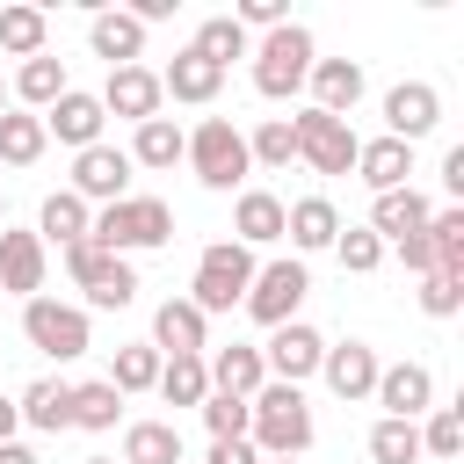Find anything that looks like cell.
Segmentation results:
<instances>
[{"mask_svg": "<svg viewBox=\"0 0 464 464\" xmlns=\"http://www.w3.org/2000/svg\"><path fill=\"white\" fill-rule=\"evenodd\" d=\"M254 420H246V442H254V457H304L312 450V406H304V392L297 384H261L254 399Z\"/></svg>", "mask_w": 464, "mask_h": 464, "instance_id": "obj_1", "label": "cell"}, {"mask_svg": "<svg viewBox=\"0 0 464 464\" xmlns=\"http://www.w3.org/2000/svg\"><path fill=\"white\" fill-rule=\"evenodd\" d=\"M181 160L196 167V181H203L210 196H232V188H246V174H254V160H246V130H239L232 116H203V123L188 130Z\"/></svg>", "mask_w": 464, "mask_h": 464, "instance_id": "obj_2", "label": "cell"}, {"mask_svg": "<svg viewBox=\"0 0 464 464\" xmlns=\"http://www.w3.org/2000/svg\"><path fill=\"white\" fill-rule=\"evenodd\" d=\"M87 239L102 246V254H152V246H167L174 239V210L160 203V196H123V203H109V210H94V225H87Z\"/></svg>", "mask_w": 464, "mask_h": 464, "instance_id": "obj_3", "label": "cell"}, {"mask_svg": "<svg viewBox=\"0 0 464 464\" xmlns=\"http://www.w3.org/2000/svg\"><path fill=\"white\" fill-rule=\"evenodd\" d=\"M312 58H319V44H312V29H304V22H283V29H268V36L254 44V94H268V102H290V94H304V72H312Z\"/></svg>", "mask_w": 464, "mask_h": 464, "instance_id": "obj_4", "label": "cell"}, {"mask_svg": "<svg viewBox=\"0 0 464 464\" xmlns=\"http://www.w3.org/2000/svg\"><path fill=\"white\" fill-rule=\"evenodd\" d=\"M254 254L239 246V239H210L203 254H196V276H188V304L203 312V319H218V312H232L239 297H246V283H254Z\"/></svg>", "mask_w": 464, "mask_h": 464, "instance_id": "obj_5", "label": "cell"}, {"mask_svg": "<svg viewBox=\"0 0 464 464\" xmlns=\"http://www.w3.org/2000/svg\"><path fill=\"white\" fill-rule=\"evenodd\" d=\"M304 290H312V268L297 261V254H276V261H261L254 268V283H246V297H239V312L254 319V326H290L297 319V304H304Z\"/></svg>", "mask_w": 464, "mask_h": 464, "instance_id": "obj_6", "label": "cell"}, {"mask_svg": "<svg viewBox=\"0 0 464 464\" xmlns=\"http://www.w3.org/2000/svg\"><path fill=\"white\" fill-rule=\"evenodd\" d=\"M22 334H29V348H44L51 362H80V355L94 348L87 304H65V297H29V304H22Z\"/></svg>", "mask_w": 464, "mask_h": 464, "instance_id": "obj_7", "label": "cell"}, {"mask_svg": "<svg viewBox=\"0 0 464 464\" xmlns=\"http://www.w3.org/2000/svg\"><path fill=\"white\" fill-rule=\"evenodd\" d=\"M65 276L87 290V304H94V312H123V304L138 297V268H130V261H116V254H102L94 239L65 246Z\"/></svg>", "mask_w": 464, "mask_h": 464, "instance_id": "obj_8", "label": "cell"}, {"mask_svg": "<svg viewBox=\"0 0 464 464\" xmlns=\"http://www.w3.org/2000/svg\"><path fill=\"white\" fill-rule=\"evenodd\" d=\"M290 138H297V160L312 167V174H355V130L341 123V116H319V109H297L290 116Z\"/></svg>", "mask_w": 464, "mask_h": 464, "instance_id": "obj_9", "label": "cell"}, {"mask_svg": "<svg viewBox=\"0 0 464 464\" xmlns=\"http://www.w3.org/2000/svg\"><path fill=\"white\" fill-rule=\"evenodd\" d=\"M130 174H138V167H130V152H123V145H109V138H102V145H87V152H72V196H80L87 210H94V203H102V210H109V203H123V196H130Z\"/></svg>", "mask_w": 464, "mask_h": 464, "instance_id": "obj_10", "label": "cell"}, {"mask_svg": "<svg viewBox=\"0 0 464 464\" xmlns=\"http://www.w3.org/2000/svg\"><path fill=\"white\" fill-rule=\"evenodd\" d=\"M319 355H326V334H312L304 319H290V326L268 334L261 370H268V384H297L304 392V377H319Z\"/></svg>", "mask_w": 464, "mask_h": 464, "instance_id": "obj_11", "label": "cell"}, {"mask_svg": "<svg viewBox=\"0 0 464 464\" xmlns=\"http://www.w3.org/2000/svg\"><path fill=\"white\" fill-rule=\"evenodd\" d=\"M94 102H102V116H123L130 130H138V123H152V116L167 109V94H160V72H152V65H116V72L102 80V94H94Z\"/></svg>", "mask_w": 464, "mask_h": 464, "instance_id": "obj_12", "label": "cell"}, {"mask_svg": "<svg viewBox=\"0 0 464 464\" xmlns=\"http://www.w3.org/2000/svg\"><path fill=\"white\" fill-rule=\"evenodd\" d=\"M435 123H442V94H435L428 80H399V87L384 94V138H399V145H420Z\"/></svg>", "mask_w": 464, "mask_h": 464, "instance_id": "obj_13", "label": "cell"}, {"mask_svg": "<svg viewBox=\"0 0 464 464\" xmlns=\"http://www.w3.org/2000/svg\"><path fill=\"white\" fill-rule=\"evenodd\" d=\"M377 370H384V362H377V348H370V341H326V355H319L326 392H334V399H348V406L377 392Z\"/></svg>", "mask_w": 464, "mask_h": 464, "instance_id": "obj_14", "label": "cell"}, {"mask_svg": "<svg viewBox=\"0 0 464 464\" xmlns=\"http://www.w3.org/2000/svg\"><path fill=\"white\" fill-rule=\"evenodd\" d=\"M370 399L384 406V420H420V413L435 406V370H428V362H384Z\"/></svg>", "mask_w": 464, "mask_h": 464, "instance_id": "obj_15", "label": "cell"}, {"mask_svg": "<svg viewBox=\"0 0 464 464\" xmlns=\"http://www.w3.org/2000/svg\"><path fill=\"white\" fill-rule=\"evenodd\" d=\"M304 87H312V102H304V109H319V116H341V123H348L370 80H362V65H355V58H312Z\"/></svg>", "mask_w": 464, "mask_h": 464, "instance_id": "obj_16", "label": "cell"}, {"mask_svg": "<svg viewBox=\"0 0 464 464\" xmlns=\"http://www.w3.org/2000/svg\"><path fill=\"white\" fill-rule=\"evenodd\" d=\"M44 268H51V246L36 239V232H7L0 225V290L7 297H44Z\"/></svg>", "mask_w": 464, "mask_h": 464, "instance_id": "obj_17", "label": "cell"}, {"mask_svg": "<svg viewBox=\"0 0 464 464\" xmlns=\"http://www.w3.org/2000/svg\"><path fill=\"white\" fill-rule=\"evenodd\" d=\"M102 102L87 94V87H65L51 109H44V138H58V145H72V152H87V145H102Z\"/></svg>", "mask_w": 464, "mask_h": 464, "instance_id": "obj_18", "label": "cell"}, {"mask_svg": "<svg viewBox=\"0 0 464 464\" xmlns=\"http://www.w3.org/2000/svg\"><path fill=\"white\" fill-rule=\"evenodd\" d=\"M283 239L297 246V261H304V254H326V246L341 239V210H334L326 196H297V203H283Z\"/></svg>", "mask_w": 464, "mask_h": 464, "instance_id": "obj_19", "label": "cell"}, {"mask_svg": "<svg viewBox=\"0 0 464 464\" xmlns=\"http://www.w3.org/2000/svg\"><path fill=\"white\" fill-rule=\"evenodd\" d=\"M152 348L160 355H210V319L188 304V297H167L152 312Z\"/></svg>", "mask_w": 464, "mask_h": 464, "instance_id": "obj_20", "label": "cell"}, {"mask_svg": "<svg viewBox=\"0 0 464 464\" xmlns=\"http://www.w3.org/2000/svg\"><path fill=\"white\" fill-rule=\"evenodd\" d=\"M87 44H94V58H109V72L145 58V29L130 22V7H94L87 14Z\"/></svg>", "mask_w": 464, "mask_h": 464, "instance_id": "obj_21", "label": "cell"}, {"mask_svg": "<svg viewBox=\"0 0 464 464\" xmlns=\"http://www.w3.org/2000/svg\"><path fill=\"white\" fill-rule=\"evenodd\" d=\"M232 239L254 254V246H276L283 239V196L276 188H239L232 196Z\"/></svg>", "mask_w": 464, "mask_h": 464, "instance_id": "obj_22", "label": "cell"}, {"mask_svg": "<svg viewBox=\"0 0 464 464\" xmlns=\"http://www.w3.org/2000/svg\"><path fill=\"white\" fill-rule=\"evenodd\" d=\"M65 87H72V80H65V58H51V51H44V58H22V65H14L7 102H14V109H29V116H44Z\"/></svg>", "mask_w": 464, "mask_h": 464, "instance_id": "obj_23", "label": "cell"}, {"mask_svg": "<svg viewBox=\"0 0 464 464\" xmlns=\"http://www.w3.org/2000/svg\"><path fill=\"white\" fill-rule=\"evenodd\" d=\"M218 87H225V72H218L210 58H196V51H174V58L160 65V94H174V102H188V109H210Z\"/></svg>", "mask_w": 464, "mask_h": 464, "instance_id": "obj_24", "label": "cell"}, {"mask_svg": "<svg viewBox=\"0 0 464 464\" xmlns=\"http://www.w3.org/2000/svg\"><path fill=\"white\" fill-rule=\"evenodd\" d=\"M355 174H362L370 196H392V188H406V174H413V145H399V138H362V145H355Z\"/></svg>", "mask_w": 464, "mask_h": 464, "instance_id": "obj_25", "label": "cell"}, {"mask_svg": "<svg viewBox=\"0 0 464 464\" xmlns=\"http://www.w3.org/2000/svg\"><path fill=\"white\" fill-rule=\"evenodd\" d=\"M428 210H435V203L406 181V188H392V196H370V232H377L384 246H399V239H413V232L428 225Z\"/></svg>", "mask_w": 464, "mask_h": 464, "instance_id": "obj_26", "label": "cell"}, {"mask_svg": "<svg viewBox=\"0 0 464 464\" xmlns=\"http://www.w3.org/2000/svg\"><path fill=\"white\" fill-rule=\"evenodd\" d=\"M203 370H210V392H232V399H254V392L268 384V370H261V348H254V341L210 348V355H203Z\"/></svg>", "mask_w": 464, "mask_h": 464, "instance_id": "obj_27", "label": "cell"}, {"mask_svg": "<svg viewBox=\"0 0 464 464\" xmlns=\"http://www.w3.org/2000/svg\"><path fill=\"white\" fill-rule=\"evenodd\" d=\"M87 225H94V210H87L72 188H51V196H44V210H36V239H44V246H58V254H65V246H80V239H87Z\"/></svg>", "mask_w": 464, "mask_h": 464, "instance_id": "obj_28", "label": "cell"}, {"mask_svg": "<svg viewBox=\"0 0 464 464\" xmlns=\"http://www.w3.org/2000/svg\"><path fill=\"white\" fill-rule=\"evenodd\" d=\"M14 413H22L36 435H58V428H72V384H65V377H36V384H22Z\"/></svg>", "mask_w": 464, "mask_h": 464, "instance_id": "obj_29", "label": "cell"}, {"mask_svg": "<svg viewBox=\"0 0 464 464\" xmlns=\"http://www.w3.org/2000/svg\"><path fill=\"white\" fill-rule=\"evenodd\" d=\"M0 51H7V58H44V51H51V14H44L36 0L0 7Z\"/></svg>", "mask_w": 464, "mask_h": 464, "instance_id": "obj_30", "label": "cell"}, {"mask_svg": "<svg viewBox=\"0 0 464 464\" xmlns=\"http://www.w3.org/2000/svg\"><path fill=\"white\" fill-rule=\"evenodd\" d=\"M181 145H188V130H181L174 116H152V123H138V130H130V145H123V152H130V167L167 174V167L181 160Z\"/></svg>", "mask_w": 464, "mask_h": 464, "instance_id": "obj_31", "label": "cell"}, {"mask_svg": "<svg viewBox=\"0 0 464 464\" xmlns=\"http://www.w3.org/2000/svg\"><path fill=\"white\" fill-rule=\"evenodd\" d=\"M188 51H196V58H210L218 72H232V58H254V36H246L232 14H210V22H196Z\"/></svg>", "mask_w": 464, "mask_h": 464, "instance_id": "obj_32", "label": "cell"}, {"mask_svg": "<svg viewBox=\"0 0 464 464\" xmlns=\"http://www.w3.org/2000/svg\"><path fill=\"white\" fill-rule=\"evenodd\" d=\"M116 464H181V428L174 420H130Z\"/></svg>", "mask_w": 464, "mask_h": 464, "instance_id": "obj_33", "label": "cell"}, {"mask_svg": "<svg viewBox=\"0 0 464 464\" xmlns=\"http://www.w3.org/2000/svg\"><path fill=\"white\" fill-rule=\"evenodd\" d=\"M167 406H203L210 399V370L203 355H160V384H152Z\"/></svg>", "mask_w": 464, "mask_h": 464, "instance_id": "obj_34", "label": "cell"}, {"mask_svg": "<svg viewBox=\"0 0 464 464\" xmlns=\"http://www.w3.org/2000/svg\"><path fill=\"white\" fill-rule=\"evenodd\" d=\"M44 145H51V138H44V116H29V109L7 102V109H0V160H7V167H36Z\"/></svg>", "mask_w": 464, "mask_h": 464, "instance_id": "obj_35", "label": "cell"}, {"mask_svg": "<svg viewBox=\"0 0 464 464\" xmlns=\"http://www.w3.org/2000/svg\"><path fill=\"white\" fill-rule=\"evenodd\" d=\"M123 420V392L109 384V377H94V384H72V428H87V435H109Z\"/></svg>", "mask_w": 464, "mask_h": 464, "instance_id": "obj_36", "label": "cell"}, {"mask_svg": "<svg viewBox=\"0 0 464 464\" xmlns=\"http://www.w3.org/2000/svg\"><path fill=\"white\" fill-rule=\"evenodd\" d=\"M420 232H428V246H435V268L464 283V210H457V203H450V210H428Z\"/></svg>", "mask_w": 464, "mask_h": 464, "instance_id": "obj_37", "label": "cell"}, {"mask_svg": "<svg viewBox=\"0 0 464 464\" xmlns=\"http://www.w3.org/2000/svg\"><path fill=\"white\" fill-rule=\"evenodd\" d=\"M109 384H116L123 399H130V392H152V384H160V348H152V341L116 348V355H109Z\"/></svg>", "mask_w": 464, "mask_h": 464, "instance_id": "obj_38", "label": "cell"}, {"mask_svg": "<svg viewBox=\"0 0 464 464\" xmlns=\"http://www.w3.org/2000/svg\"><path fill=\"white\" fill-rule=\"evenodd\" d=\"M246 160H254V167H268V174H276V167H290V160H297L290 116H261V123L246 130Z\"/></svg>", "mask_w": 464, "mask_h": 464, "instance_id": "obj_39", "label": "cell"}, {"mask_svg": "<svg viewBox=\"0 0 464 464\" xmlns=\"http://www.w3.org/2000/svg\"><path fill=\"white\" fill-rule=\"evenodd\" d=\"M413 428H420V457H457L464 450V413L457 406H428Z\"/></svg>", "mask_w": 464, "mask_h": 464, "instance_id": "obj_40", "label": "cell"}, {"mask_svg": "<svg viewBox=\"0 0 464 464\" xmlns=\"http://www.w3.org/2000/svg\"><path fill=\"white\" fill-rule=\"evenodd\" d=\"M370 464H420V428L413 420H377L370 428Z\"/></svg>", "mask_w": 464, "mask_h": 464, "instance_id": "obj_41", "label": "cell"}, {"mask_svg": "<svg viewBox=\"0 0 464 464\" xmlns=\"http://www.w3.org/2000/svg\"><path fill=\"white\" fill-rule=\"evenodd\" d=\"M196 413H203L210 442H239V435H246V420H254V406H246V399H232V392H210Z\"/></svg>", "mask_w": 464, "mask_h": 464, "instance_id": "obj_42", "label": "cell"}, {"mask_svg": "<svg viewBox=\"0 0 464 464\" xmlns=\"http://www.w3.org/2000/svg\"><path fill=\"white\" fill-rule=\"evenodd\" d=\"M334 254H341V268H348V276H370V268L384 261V239H377L370 225H341V239H334Z\"/></svg>", "mask_w": 464, "mask_h": 464, "instance_id": "obj_43", "label": "cell"}, {"mask_svg": "<svg viewBox=\"0 0 464 464\" xmlns=\"http://www.w3.org/2000/svg\"><path fill=\"white\" fill-rule=\"evenodd\" d=\"M413 297H420V312H428V319H457V312H464V283H457V276H442V268H428V276L413 283Z\"/></svg>", "mask_w": 464, "mask_h": 464, "instance_id": "obj_44", "label": "cell"}, {"mask_svg": "<svg viewBox=\"0 0 464 464\" xmlns=\"http://www.w3.org/2000/svg\"><path fill=\"white\" fill-rule=\"evenodd\" d=\"M232 22L268 36V29H283V22H290V7H283V0H239V7H232Z\"/></svg>", "mask_w": 464, "mask_h": 464, "instance_id": "obj_45", "label": "cell"}, {"mask_svg": "<svg viewBox=\"0 0 464 464\" xmlns=\"http://www.w3.org/2000/svg\"><path fill=\"white\" fill-rule=\"evenodd\" d=\"M399 261H406L413 276H428V268H435V246H428V232H413V239H399Z\"/></svg>", "mask_w": 464, "mask_h": 464, "instance_id": "obj_46", "label": "cell"}, {"mask_svg": "<svg viewBox=\"0 0 464 464\" xmlns=\"http://www.w3.org/2000/svg\"><path fill=\"white\" fill-rule=\"evenodd\" d=\"M203 464H261V457H254V442L239 435V442H210V457H203Z\"/></svg>", "mask_w": 464, "mask_h": 464, "instance_id": "obj_47", "label": "cell"}, {"mask_svg": "<svg viewBox=\"0 0 464 464\" xmlns=\"http://www.w3.org/2000/svg\"><path fill=\"white\" fill-rule=\"evenodd\" d=\"M442 188H450V196H464V145H450V152H442Z\"/></svg>", "mask_w": 464, "mask_h": 464, "instance_id": "obj_48", "label": "cell"}, {"mask_svg": "<svg viewBox=\"0 0 464 464\" xmlns=\"http://www.w3.org/2000/svg\"><path fill=\"white\" fill-rule=\"evenodd\" d=\"M14 428H22V413H14V399L0 392V442H14Z\"/></svg>", "mask_w": 464, "mask_h": 464, "instance_id": "obj_49", "label": "cell"}, {"mask_svg": "<svg viewBox=\"0 0 464 464\" xmlns=\"http://www.w3.org/2000/svg\"><path fill=\"white\" fill-rule=\"evenodd\" d=\"M0 464H36V450L29 442H0Z\"/></svg>", "mask_w": 464, "mask_h": 464, "instance_id": "obj_50", "label": "cell"}, {"mask_svg": "<svg viewBox=\"0 0 464 464\" xmlns=\"http://www.w3.org/2000/svg\"><path fill=\"white\" fill-rule=\"evenodd\" d=\"M261 464H304V457H261Z\"/></svg>", "mask_w": 464, "mask_h": 464, "instance_id": "obj_51", "label": "cell"}, {"mask_svg": "<svg viewBox=\"0 0 464 464\" xmlns=\"http://www.w3.org/2000/svg\"><path fill=\"white\" fill-rule=\"evenodd\" d=\"M0 109H7V80H0Z\"/></svg>", "mask_w": 464, "mask_h": 464, "instance_id": "obj_52", "label": "cell"}, {"mask_svg": "<svg viewBox=\"0 0 464 464\" xmlns=\"http://www.w3.org/2000/svg\"><path fill=\"white\" fill-rule=\"evenodd\" d=\"M87 464H116V457H87Z\"/></svg>", "mask_w": 464, "mask_h": 464, "instance_id": "obj_53", "label": "cell"}, {"mask_svg": "<svg viewBox=\"0 0 464 464\" xmlns=\"http://www.w3.org/2000/svg\"><path fill=\"white\" fill-rule=\"evenodd\" d=\"M0 225H7V196H0Z\"/></svg>", "mask_w": 464, "mask_h": 464, "instance_id": "obj_54", "label": "cell"}]
</instances>
